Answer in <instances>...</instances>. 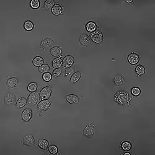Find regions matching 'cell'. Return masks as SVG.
<instances>
[{
	"instance_id": "3",
	"label": "cell",
	"mask_w": 155,
	"mask_h": 155,
	"mask_svg": "<svg viewBox=\"0 0 155 155\" xmlns=\"http://www.w3.org/2000/svg\"><path fill=\"white\" fill-rule=\"evenodd\" d=\"M52 102L49 99L42 100L37 104V109L39 112L48 111L51 107Z\"/></svg>"
},
{
	"instance_id": "33",
	"label": "cell",
	"mask_w": 155,
	"mask_h": 155,
	"mask_svg": "<svg viewBox=\"0 0 155 155\" xmlns=\"http://www.w3.org/2000/svg\"><path fill=\"white\" fill-rule=\"evenodd\" d=\"M48 150L50 154H56L59 153V148H58L55 145H51L49 146Z\"/></svg>"
},
{
	"instance_id": "17",
	"label": "cell",
	"mask_w": 155,
	"mask_h": 155,
	"mask_svg": "<svg viewBox=\"0 0 155 155\" xmlns=\"http://www.w3.org/2000/svg\"><path fill=\"white\" fill-rule=\"evenodd\" d=\"M62 53V47L59 46H55V47L51 48L50 50V55L52 56H54L55 58L61 56Z\"/></svg>"
},
{
	"instance_id": "1",
	"label": "cell",
	"mask_w": 155,
	"mask_h": 155,
	"mask_svg": "<svg viewBox=\"0 0 155 155\" xmlns=\"http://www.w3.org/2000/svg\"><path fill=\"white\" fill-rule=\"evenodd\" d=\"M132 98V97H130V94L126 91H118L114 96V101L121 106H124L125 104L130 106V102Z\"/></svg>"
},
{
	"instance_id": "7",
	"label": "cell",
	"mask_w": 155,
	"mask_h": 155,
	"mask_svg": "<svg viewBox=\"0 0 155 155\" xmlns=\"http://www.w3.org/2000/svg\"><path fill=\"white\" fill-rule=\"evenodd\" d=\"M75 63V58L72 55H67L63 59L62 63V68H66L68 67H71Z\"/></svg>"
},
{
	"instance_id": "23",
	"label": "cell",
	"mask_w": 155,
	"mask_h": 155,
	"mask_svg": "<svg viewBox=\"0 0 155 155\" xmlns=\"http://www.w3.org/2000/svg\"><path fill=\"white\" fill-rule=\"evenodd\" d=\"M37 145L41 150H47L49 146V143L46 139L42 138L38 141Z\"/></svg>"
},
{
	"instance_id": "8",
	"label": "cell",
	"mask_w": 155,
	"mask_h": 155,
	"mask_svg": "<svg viewBox=\"0 0 155 155\" xmlns=\"http://www.w3.org/2000/svg\"><path fill=\"white\" fill-rule=\"evenodd\" d=\"M127 60L132 65H135V64H138L140 62V56L138 54L132 52L128 55Z\"/></svg>"
},
{
	"instance_id": "14",
	"label": "cell",
	"mask_w": 155,
	"mask_h": 155,
	"mask_svg": "<svg viewBox=\"0 0 155 155\" xmlns=\"http://www.w3.org/2000/svg\"><path fill=\"white\" fill-rule=\"evenodd\" d=\"M81 98V96L80 97L75 94H68L64 96L66 101L71 104H78Z\"/></svg>"
},
{
	"instance_id": "10",
	"label": "cell",
	"mask_w": 155,
	"mask_h": 155,
	"mask_svg": "<svg viewBox=\"0 0 155 155\" xmlns=\"http://www.w3.org/2000/svg\"><path fill=\"white\" fill-rule=\"evenodd\" d=\"M51 10L52 14L55 16H60L62 15L64 12V8L63 6L59 3H55Z\"/></svg>"
},
{
	"instance_id": "34",
	"label": "cell",
	"mask_w": 155,
	"mask_h": 155,
	"mask_svg": "<svg viewBox=\"0 0 155 155\" xmlns=\"http://www.w3.org/2000/svg\"><path fill=\"white\" fill-rule=\"evenodd\" d=\"M52 74H51L50 72H47L43 73L42 75V80L45 82H50L52 80Z\"/></svg>"
},
{
	"instance_id": "18",
	"label": "cell",
	"mask_w": 155,
	"mask_h": 155,
	"mask_svg": "<svg viewBox=\"0 0 155 155\" xmlns=\"http://www.w3.org/2000/svg\"><path fill=\"white\" fill-rule=\"evenodd\" d=\"M120 148L124 151H129L132 150V144L130 141L127 140H123L121 141Z\"/></svg>"
},
{
	"instance_id": "13",
	"label": "cell",
	"mask_w": 155,
	"mask_h": 155,
	"mask_svg": "<svg viewBox=\"0 0 155 155\" xmlns=\"http://www.w3.org/2000/svg\"><path fill=\"white\" fill-rule=\"evenodd\" d=\"M54 45V41L50 38H43V40L41 41L40 43V48L44 51L45 49L51 47Z\"/></svg>"
},
{
	"instance_id": "38",
	"label": "cell",
	"mask_w": 155,
	"mask_h": 155,
	"mask_svg": "<svg viewBox=\"0 0 155 155\" xmlns=\"http://www.w3.org/2000/svg\"><path fill=\"white\" fill-rule=\"evenodd\" d=\"M124 155H127V154H128V155H131V154H130V153L127 152V151H125V153H124Z\"/></svg>"
},
{
	"instance_id": "15",
	"label": "cell",
	"mask_w": 155,
	"mask_h": 155,
	"mask_svg": "<svg viewBox=\"0 0 155 155\" xmlns=\"http://www.w3.org/2000/svg\"><path fill=\"white\" fill-rule=\"evenodd\" d=\"M6 84L7 87L9 89L15 88L19 86V82L16 77H12L6 80Z\"/></svg>"
},
{
	"instance_id": "30",
	"label": "cell",
	"mask_w": 155,
	"mask_h": 155,
	"mask_svg": "<svg viewBox=\"0 0 155 155\" xmlns=\"http://www.w3.org/2000/svg\"><path fill=\"white\" fill-rule=\"evenodd\" d=\"M41 3L39 0H32L30 1V6L34 9H37L41 7Z\"/></svg>"
},
{
	"instance_id": "20",
	"label": "cell",
	"mask_w": 155,
	"mask_h": 155,
	"mask_svg": "<svg viewBox=\"0 0 155 155\" xmlns=\"http://www.w3.org/2000/svg\"><path fill=\"white\" fill-rule=\"evenodd\" d=\"M62 63H63V56L61 55L54 59V60L52 61V67L54 69L62 68Z\"/></svg>"
},
{
	"instance_id": "26",
	"label": "cell",
	"mask_w": 155,
	"mask_h": 155,
	"mask_svg": "<svg viewBox=\"0 0 155 155\" xmlns=\"http://www.w3.org/2000/svg\"><path fill=\"white\" fill-rule=\"evenodd\" d=\"M81 78V73L80 72H75V73L71 76L70 78V82L72 83L73 85L76 84V83L78 82Z\"/></svg>"
},
{
	"instance_id": "2",
	"label": "cell",
	"mask_w": 155,
	"mask_h": 155,
	"mask_svg": "<svg viewBox=\"0 0 155 155\" xmlns=\"http://www.w3.org/2000/svg\"><path fill=\"white\" fill-rule=\"evenodd\" d=\"M103 38L104 37H103L102 32L99 27H98L94 32L90 34V39L93 42L98 44H101L102 42Z\"/></svg>"
},
{
	"instance_id": "4",
	"label": "cell",
	"mask_w": 155,
	"mask_h": 155,
	"mask_svg": "<svg viewBox=\"0 0 155 155\" xmlns=\"http://www.w3.org/2000/svg\"><path fill=\"white\" fill-rule=\"evenodd\" d=\"M41 96L40 93L35 91L31 93L28 98V103L29 105H35L37 104L38 102L41 101Z\"/></svg>"
},
{
	"instance_id": "29",
	"label": "cell",
	"mask_w": 155,
	"mask_h": 155,
	"mask_svg": "<svg viewBox=\"0 0 155 155\" xmlns=\"http://www.w3.org/2000/svg\"><path fill=\"white\" fill-rule=\"evenodd\" d=\"M50 68L48 64H43L42 66L38 67V72L42 73H46L47 72H50Z\"/></svg>"
},
{
	"instance_id": "31",
	"label": "cell",
	"mask_w": 155,
	"mask_h": 155,
	"mask_svg": "<svg viewBox=\"0 0 155 155\" xmlns=\"http://www.w3.org/2000/svg\"><path fill=\"white\" fill-rule=\"evenodd\" d=\"M55 4V2L54 0H47L44 3V8H46L47 10L51 9Z\"/></svg>"
},
{
	"instance_id": "32",
	"label": "cell",
	"mask_w": 155,
	"mask_h": 155,
	"mask_svg": "<svg viewBox=\"0 0 155 155\" xmlns=\"http://www.w3.org/2000/svg\"><path fill=\"white\" fill-rule=\"evenodd\" d=\"M37 88H38L37 83L35 82H32L28 85V91L30 93H33V92L37 91Z\"/></svg>"
},
{
	"instance_id": "21",
	"label": "cell",
	"mask_w": 155,
	"mask_h": 155,
	"mask_svg": "<svg viewBox=\"0 0 155 155\" xmlns=\"http://www.w3.org/2000/svg\"><path fill=\"white\" fill-rule=\"evenodd\" d=\"M62 70H63L62 73H63V76L68 78V77H71L75 73V67L72 66L71 67H68V68H62Z\"/></svg>"
},
{
	"instance_id": "6",
	"label": "cell",
	"mask_w": 155,
	"mask_h": 155,
	"mask_svg": "<svg viewBox=\"0 0 155 155\" xmlns=\"http://www.w3.org/2000/svg\"><path fill=\"white\" fill-rule=\"evenodd\" d=\"M52 93V88L50 86L43 88L40 91V96L41 100L49 99Z\"/></svg>"
},
{
	"instance_id": "5",
	"label": "cell",
	"mask_w": 155,
	"mask_h": 155,
	"mask_svg": "<svg viewBox=\"0 0 155 155\" xmlns=\"http://www.w3.org/2000/svg\"><path fill=\"white\" fill-rule=\"evenodd\" d=\"M96 126L95 124H87L85 127V128L83 129V134L85 137L91 138L95 133V130H94V127Z\"/></svg>"
},
{
	"instance_id": "11",
	"label": "cell",
	"mask_w": 155,
	"mask_h": 155,
	"mask_svg": "<svg viewBox=\"0 0 155 155\" xmlns=\"http://www.w3.org/2000/svg\"><path fill=\"white\" fill-rule=\"evenodd\" d=\"M21 118L25 122H30L32 118V111L30 108L25 109L21 114Z\"/></svg>"
},
{
	"instance_id": "16",
	"label": "cell",
	"mask_w": 155,
	"mask_h": 155,
	"mask_svg": "<svg viewBox=\"0 0 155 155\" xmlns=\"http://www.w3.org/2000/svg\"><path fill=\"white\" fill-rule=\"evenodd\" d=\"M80 43L83 46L89 47L90 43H91V39L88 35L86 33H83L80 37Z\"/></svg>"
},
{
	"instance_id": "27",
	"label": "cell",
	"mask_w": 155,
	"mask_h": 155,
	"mask_svg": "<svg viewBox=\"0 0 155 155\" xmlns=\"http://www.w3.org/2000/svg\"><path fill=\"white\" fill-rule=\"evenodd\" d=\"M135 72L137 75L138 76H142L145 74L146 69L144 66L141 64H138L135 69Z\"/></svg>"
},
{
	"instance_id": "28",
	"label": "cell",
	"mask_w": 155,
	"mask_h": 155,
	"mask_svg": "<svg viewBox=\"0 0 155 155\" xmlns=\"http://www.w3.org/2000/svg\"><path fill=\"white\" fill-rule=\"evenodd\" d=\"M34 28V24L31 21H26L24 23V29L28 32L32 31Z\"/></svg>"
},
{
	"instance_id": "19",
	"label": "cell",
	"mask_w": 155,
	"mask_h": 155,
	"mask_svg": "<svg viewBox=\"0 0 155 155\" xmlns=\"http://www.w3.org/2000/svg\"><path fill=\"white\" fill-rule=\"evenodd\" d=\"M114 83L117 86H122L124 85L125 81L121 75H120L119 73H117L115 75L114 77Z\"/></svg>"
},
{
	"instance_id": "35",
	"label": "cell",
	"mask_w": 155,
	"mask_h": 155,
	"mask_svg": "<svg viewBox=\"0 0 155 155\" xmlns=\"http://www.w3.org/2000/svg\"><path fill=\"white\" fill-rule=\"evenodd\" d=\"M130 92L132 96L137 97L141 94V89L139 87L135 86L132 88Z\"/></svg>"
},
{
	"instance_id": "36",
	"label": "cell",
	"mask_w": 155,
	"mask_h": 155,
	"mask_svg": "<svg viewBox=\"0 0 155 155\" xmlns=\"http://www.w3.org/2000/svg\"><path fill=\"white\" fill-rule=\"evenodd\" d=\"M62 72H63L62 68L55 69L53 71V73H52L53 78H56L59 77L62 74Z\"/></svg>"
},
{
	"instance_id": "12",
	"label": "cell",
	"mask_w": 155,
	"mask_h": 155,
	"mask_svg": "<svg viewBox=\"0 0 155 155\" xmlns=\"http://www.w3.org/2000/svg\"><path fill=\"white\" fill-rule=\"evenodd\" d=\"M22 143L23 145H25L28 146H31L34 145L35 143V139L33 137V135L31 134L25 135L23 138Z\"/></svg>"
},
{
	"instance_id": "9",
	"label": "cell",
	"mask_w": 155,
	"mask_h": 155,
	"mask_svg": "<svg viewBox=\"0 0 155 155\" xmlns=\"http://www.w3.org/2000/svg\"><path fill=\"white\" fill-rule=\"evenodd\" d=\"M16 100V97L14 93L8 92L4 94V101L5 104H12L15 102Z\"/></svg>"
},
{
	"instance_id": "25",
	"label": "cell",
	"mask_w": 155,
	"mask_h": 155,
	"mask_svg": "<svg viewBox=\"0 0 155 155\" xmlns=\"http://www.w3.org/2000/svg\"><path fill=\"white\" fill-rule=\"evenodd\" d=\"M97 28H98L97 24L94 21H88L86 24V30L89 32H91V33L94 32Z\"/></svg>"
},
{
	"instance_id": "37",
	"label": "cell",
	"mask_w": 155,
	"mask_h": 155,
	"mask_svg": "<svg viewBox=\"0 0 155 155\" xmlns=\"http://www.w3.org/2000/svg\"><path fill=\"white\" fill-rule=\"evenodd\" d=\"M125 2L127 3H129V4H131L133 2V0H131V1H128V0H125Z\"/></svg>"
},
{
	"instance_id": "22",
	"label": "cell",
	"mask_w": 155,
	"mask_h": 155,
	"mask_svg": "<svg viewBox=\"0 0 155 155\" xmlns=\"http://www.w3.org/2000/svg\"><path fill=\"white\" fill-rule=\"evenodd\" d=\"M28 103V99L25 98H21L19 96V99L16 103V107L17 109H22L26 106Z\"/></svg>"
},
{
	"instance_id": "24",
	"label": "cell",
	"mask_w": 155,
	"mask_h": 155,
	"mask_svg": "<svg viewBox=\"0 0 155 155\" xmlns=\"http://www.w3.org/2000/svg\"><path fill=\"white\" fill-rule=\"evenodd\" d=\"M44 63V59L41 56H36L34 58L33 60H32V63L33 65L35 67H40L42 66Z\"/></svg>"
}]
</instances>
